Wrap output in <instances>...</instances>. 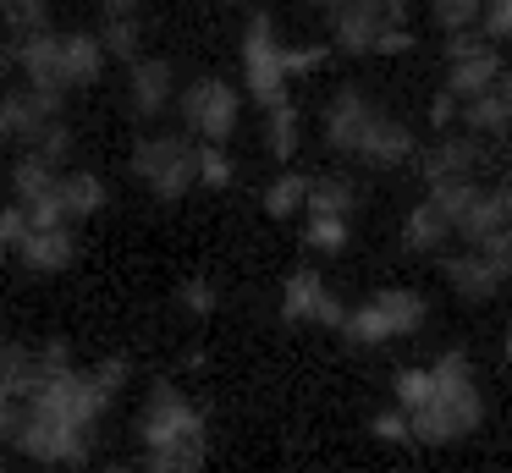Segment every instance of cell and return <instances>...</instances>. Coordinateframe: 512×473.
I'll return each mask as SVG.
<instances>
[{"mask_svg": "<svg viewBox=\"0 0 512 473\" xmlns=\"http://www.w3.org/2000/svg\"><path fill=\"white\" fill-rule=\"evenodd\" d=\"M237 116H243V94L226 77H193L182 88V121L199 143H226L237 132Z\"/></svg>", "mask_w": 512, "mask_h": 473, "instance_id": "6", "label": "cell"}, {"mask_svg": "<svg viewBox=\"0 0 512 473\" xmlns=\"http://www.w3.org/2000/svg\"><path fill=\"white\" fill-rule=\"evenodd\" d=\"M61 99L67 94H56V88H34V83L12 88L6 83L0 88V138L17 143V149H34L39 132L61 116Z\"/></svg>", "mask_w": 512, "mask_h": 473, "instance_id": "8", "label": "cell"}, {"mask_svg": "<svg viewBox=\"0 0 512 473\" xmlns=\"http://www.w3.org/2000/svg\"><path fill=\"white\" fill-rule=\"evenodd\" d=\"M287 44L276 39L270 17H254L243 33V83L259 105H281L287 99Z\"/></svg>", "mask_w": 512, "mask_h": 473, "instance_id": "7", "label": "cell"}, {"mask_svg": "<svg viewBox=\"0 0 512 473\" xmlns=\"http://www.w3.org/2000/svg\"><path fill=\"white\" fill-rule=\"evenodd\" d=\"M314 6H320V11H336V6H342V0H314Z\"/></svg>", "mask_w": 512, "mask_h": 473, "instance_id": "37", "label": "cell"}, {"mask_svg": "<svg viewBox=\"0 0 512 473\" xmlns=\"http://www.w3.org/2000/svg\"><path fill=\"white\" fill-rule=\"evenodd\" d=\"M105 44L100 33H61V88H94L105 77Z\"/></svg>", "mask_w": 512, "mask_h": 473, "instance_id": "16", "label": "cell"}, {"mask_svg": "<svg viewBox=\"0 0 512 473\" xmlns=\"http://www.w3.org/2000/svg\"><path fill=\"white\" fill-rule=\"evenodd\" d=\"M50 28V0H0V33L6 39H28V33Z\"/></svg>", "mask_w": 512, "mask_h": 473, "instance_id": "22", "label": "cell"}, {"mask_svg": "<svg viewBox=\"0 0 512 473\" xmlns=\"http://www.w3.org/2000/svg\"><path fill=\"white\" fill-rule=\"evenodd\" d=\"M265 149L276 154V160H292V154H298V110H292V99L265 105Z\"/></svg>", "mask_w": 512, "mask_h": 473, "instance_id": "23", "label": "cell"}, {"mask_svg": "<svg viewBox=\"0 0 512 473\" xmlns=\"http://www.w3.org/2000/svg\"><path fill=\"white\" fill-rule=\"evenodd\" d=\"M171 88H177V66L166 55H133L127 61V105L133 116H160L171 105Z\"/></svg>", "mask_w": 512, "mask_h": 473, "instance_id": "14", "label": "cell"}, {"mask_svg": "<svg viewBox=\"0 0 512 473\" xmlns=\"http://www.w3.org/2000/svg\"><path fill=\"white\" fill-rule=\"evenodd\" d=\"M105 55L111 61H133L138 44H144V28H138V11H127V17H105V33H100Z\"/></svg>", "mask_w": 512, "mask_h": 473, "instance_id": "25", "label": "cell"}, {"mask_svg": "<svg viewBox=\"0 0 512 473\" xmlns=\"http://www.w3.org/2000/svg\"><path fill=\"white\" fill-rule=\"evenodd\" d=\"M325 61V44H309V50H287V72H314Z\"/></svg>", "mask_w": 512, "mask_h": 473, "instance_id": "32", "label": "cell"}, {"mask_svg": "<svg viewBox=\"0 0 512 473\" xmlns=\"http://www.w3.org/2000/svg\"><path fill=\"white\" fill-rule=\"evenodd\" d=\"M413 154H419L413 132L402 127L397 116H386V110H380V116L369 121V132H364V143H358L353 160H364V165H402V160H413Z\"/></svg>", "mask_w": 512, "mask_h": 473, "instance_id": "17", "label": "cell"}, {"mask_svg": "<svg viewBox=\"0 0 512 473\" xmlns=\"http://www.w3.org/2000/svg\"><path fill=\"white\" fill-rule=\"evenodd\" d=\"M309 248H325V253H336V248H347V215H309Z\"/></svg>", "mask_w": 512, "mask_h": 473, "instance_id": "26", "label": "cell"}, {"mask_svg": "<svg viewBox=\"0 0 512 473\" xmlns=\"http://www.w3.org/2000/svg\"><path fill=\"white\" fill-rule=\"evenodd\" d=\"M177 303L188 308L193 319H204V314H210V308H215V286H210V281H182Z\"/></svg>", "mask_w": 512, "mask_h": 473, "instance_id": "30", "label": "cell"}, {"mask_svg": "<svg viewBox=\"0 0 512 473\" xmlns=\"http://www.w3.org/2000/svg\"><path fill=\"white\" fill-rule=\"evenodd\" d=\"M419 325H424V297H419V292H402V286L375 292L369 303L347 308V319H342V330H347L353 341H364V347H380V341L413 336Z\"/></svg>", "mask_w": 512, "mask_h": 473, "instance_id": "5", "label": "cell"}, {"mask_svg": "<svg viewBox=\"0 0 512 473\" xmlns=\"http://www.w3.org/2000/svg\"><path fill=\"white\" fill-rule=\"evenodd\" d=\"M12 253H17V259H23L34 275H61L72 259H78V237H72L67 220H45V226H34V220H28Z\"/></svg>", "mask_w": 512, "mask_h": 473, "instance_id": "11", "label": "cell"}, {"mask_svg": "<svg viewBox=\"0 0 512 473\" xmlns=\"http://www.w3.org/2000/svg\"><path fill=\"white\" fill-rule=\"evenodd\" d=\"M507 358H512V336H507Z\"/></svg>", "mask_w": 512, "mask_h": 473, "instance_id": "38", "label": "cell"}, {"mask_svg": "<svg viewBox=\"0 0 512 473\" xmlns=\"http://www.w3.org/2000/svg\"><path fill=\"white\" fill-rule=\"evenodd\" d=\"M281 314H287V319H309V325H336V330H342L347 308L336 303V292L320 281V270H298V275H287V286H281Z\"/></svg>", "mask_w": 512, "mask_h": 473, "instance_id": "13", "label": "cell"}, {"mask_svg": "<svg viewBox=\"0 0 512 473\" xmlns=\"http://www.w3.org/2000/svg\"><path fill=\"white\" fill-rule=\"evenodd\" d=\"M17 77V39H6V33H0V88L12 83Z\"/></svg>", "mask_w": 512, "mask_h": 473, "instance_id": "34", "label": "cell"}, {"mask_svg": "<svg viewBox=\"0 0 512 473\" xmlns=\"http://www.w3.org/2000/svg\"><path fill=\"white\" fill-rule=\"evenodd\" d=\"M402 413H408V435L424 440V446H452V440L474 435L479 418H485V396H479V380L463 352L457 347L446 352L430 369V391Z\"/></svg>", "mask_w": 512, "mask_h": 473, "instance_id": "1", "label": "cell"}, {"mask_svg": "<svg viewBox=\"0 0 512 473\" xmlns=\"http://www.w3.org/2000/svg\"><path fill=\"white\" fill-rule=\"evenodd\" d=\"M380 116V105L364 94V88H336L331 105H325V143H331L336 154H358V143H364L369 121Z\"/></svg>", "mask_w": 512, "mask_h": 473, "instance_id": "10", "label": "cell"}, {"mask_svg": "<svg viewBox=\"0 0 512 473\" xmlns=\"http://www.w3.org/2000/svg\"><path fill=\"white\" fill-rule=\"evenodd\" d=\"M375 435H380V440H413V435H408V413H380V418H375Z\"/></svg>", "mask_w": 512, "mask_h": 473, "instance_id": "31", "label": "cell"}, {"mask_svg": "<svg viewBox=\"0 0 512 473\" xmlns=\"http://www.w3.org/2000/svg\"><path fill=\"white\" fill-rule=\"evenodd\" d=\"M199 187H232V160L221 143H199Z\"/></svg>", "mask_w": 512, "mask_h": 473, "instance_id": "28", "label": "cell"}, {"mask_svg": "<svg viewBox=\"0 0 512 473\" xmlns=\"http://www.w3.org/2000/svg\"><path fill=\"white\" fill-rule=\"evenodd\" d=\"M479 176V138L463 132V138H441L430 154H424V182H468Z\"/></svg>", "mask_w": 512, "mask_h": 473, "instance_id": "19", "label": "cell"}, {"mask_svg": "<svg viewBox=\"0 0 512 473\" xmlns=\"http://www.w3.org/2000/svg\"><path fill=\"white\" fill-rule=\"evenodd\" d=\"M105 204H111V187H105V176H94V171H61V176H56V209H61V220H67V226L94 220Z\"/></svg>", "mask_w": 512, "mask_h": 473, "instance_id": "15", "label": "cell"}, {"mask_svg": "<svg viewBox=\"0 0 512 473\" xmlns=\"http://www.w3.org/2000/svg\"><path fill=\"white\" fill-rule=\"evenodd\" d=\"M138 446H144V468L160 473H188L204 462V413L177 391V385H155L138 413Z\"/></svg>", "mask_w": 512, "mask_h": 473, "instance_id": "2", "label": "cell"}, {"mask_svg": "<svg viewBox=\"0 0 512 473\" xmlns=\"http://www.w3.org/2000/svg\"><path fill=\"white\" fill-rule=\"evenodd\" d=\"M441 270H446V281H452V292H457V297H468V303H479V297H496L501 286H507V281H501V264L490 259L485 248L457 253V259H446V264H441Z\"/></svg>", "mask_w": 512, "mask_h": 473, "instance_id": "18", "label": "cell"}, {"mask_svg": "<svg viewBox=\"0 0 512 473\" xmlns=\"http://www.w3.org/2000/svg\"><path fill=\"white\" fill-rule=\"evenodd\" d=\"M402 0H342L331 11V39L347 55H402L408 50V28H402Z\"/></svg>", "mask_w": 512, "mask_h": 473, "instance_id": "4", "label": "cell"}, {"mask_svg": "<svg viewBox=\"0 0 512 473\" xmlns=\"http://www.w3.org/2000/svg\"><path fill=\"white\" fill-rule=\"evenodd\" d=\"M133 182L144 187L160 204H177L199 187V143L188 132H144L133 143V160H127Z\"/></svg>", "mask_w": 512, "mask_h": 473, "instance_id": "3", "label": "cell"}, {"mask_svg": "<svg viewBox=\"0 0 512 473\" xmlns=\"http://www.w3.org/2000/svg\"><path fill=\"white\" fill-rule=\"evenodd\" d=\"M303 204H309V176H298V171L276 176V182L265 187V209H270L276 220H292V215H303Z\"/></svg>", "mask_w": 512, "mask_h": 473, "instance_id": "24", "label": "cell"}, {"mask_svg": "<svg viewBox=\"0 0 512 473\" xmlns=\"http://www.w3.org/2000/svg\"><path fill=\"white\" fill-rule=\"evenodd\" d=\"M353 204H358V187L347 176H309L303 215H353Z\"/></svg>", "mask_w": 512, "mask_h": 473, "instance_id": "21", "label": "cell"}, {"mask_svg": "<svg viewBox=\"0 0 512 473\" xmlns=\"http://www.w3.org/2000/svg\"><path fill=\"white\" fill-rule=\"evenodd\" d=\"M105 17H127V11H138V0H100Z\"/></svg>", "mask_w": 512, "mask_h": 473, "instance_id": "36", "label": "cell"}, {"mask_svg": "<svg viewBox=\"0 0 512 473\" xmlns=\"http://www.w3.org/2000/svg\"><path fill=\"white\" fill-rule=\"evenodd\" d=\"M457 116V94H452V88H446V94L441 99H435V105H430V121H435V127H446V121H452Z\"/></svg>", "mask_w": 512, "mask_h": 473, "instance_id": "35", "label": "cell"}, {"mask_svg": "<svg viewBox=\"0 0 512 473\" xmlns=\"http://www.w3.org/2000/svg\"><path fill=\"white\" fill-rule=\"evenodd\" d=\"M430 11H435V22H441L446 33H457V28H474L479 11H485V0H430Z\"/></svg>", "mask_w": 512, "mask_h": 473, "instance_id": "27", "label": "cell"}, {"mask_svg": "<svg viewBox=\"0 0 512 473\" xmlns=\"http://www.w3.org/2000/svg\"><path fill=\"white\" fill-rule=\"evenodd\" d=\"M479 33H485L490 44H512V0H485V11H479Z\"/></svg>", "mask_w": 512, "mask_h": 473, "instance_id": "29", "label": "cell"}, {"mask_svg": "<svg viewBox=\"0 0 512 473\" xmlns=\"http://www.w3.org/2000/svg\"><path fill=\"white\" fill-rule=\"evenodd\" d=\"M446 237H452V220H446V209L435 204V198H424V204H413V209H408V220H402V248H413V253H435Z\"/></svg>", "mask_w": 512, "mask_h": 473, "instance_id": "20", "label": "cell"}, {"mask_svg": "<svg viewBox=\"0 0 512 473\" xmlns=\"http://www.w3.org/2000/svg\"><path fill=\"white\" fill-rule=\"evenodd\" d=\"M67 341H45V347H0V380L12 396H28L39 380L67 369Z\"/></svg>", "mask_w": 512, "mask_h": 473, "instance_id": "12", "label": "cell"}, {"mask_svg": "<svg viewBox=\"0 0 512 473\" xmlns=\"http://www.w3.org/2000/svg\"><path fill=\"white\" fill-rule=\"evenodd\" d=\"M446 61H452V72H446V88H452L457 99H474V94H485V88L501 77L496 44H490L485 33L474 39L468 28H457V33H452V50H446Z\"/></svg>", "mask_w": 512, "mask_h": 473, "instance_id": "9", "label": "cell"}, {"mask_svg": "<svg viewBox=\"0 0 512 473\" xmlns=\"http://www.w3.org/2000/svg\"><path fill=\"white\" fill-rule=\"evenodd\" d=\"M12 429H17V396L6 391V380H0V440L12 435Z\"/></svg>", "mask_w": 512, "mask_h": 473, "instance_id": "33", "label": "cell"}]
</instances>
